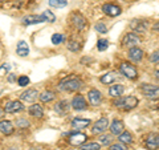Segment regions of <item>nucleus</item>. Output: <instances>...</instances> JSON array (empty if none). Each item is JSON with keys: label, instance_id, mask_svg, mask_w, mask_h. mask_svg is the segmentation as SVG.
I'll return each mask as SVG.
<instances>
[{"label": "nucleus", "instance_id": "obj_1", "mask_svg": "<svg viewBox=\"0 0 159 150\" xmlns=\"http://www.w3.org/2000/svg\"><path fill=\"white\" fill-rule=\"evenodd\" d=\"M58 88L65 92H77L84 88V82L77 76H69L58 84Z\"/></svg>", "mask_w": 159, "mask_h": 150}, {"label": "nucleus", "instance_id": "obj_2", "mask_svg": "<svg viewBox=\"0 0 159 150\" xmlns=\"http://www.w3.org/2000/svg\"><path fill=\"white\" fill-rule=\"evenodd\" d=\"M114 105L117 108H122L126 109V110H130V109H134L138 105V98L134 96H126V97H121L114 101Z\"/></svg>", "mask_w": 159, "mask_h": 150}, {"label": "nucleus", "instance_id": "obj_3", "mask_svg": "<svg viewBox=\"0 0 159 150\" xmlns=\"http://www.w3.org/2000/svg\"><path fill=\"white\" fill-rule=\"evenodd\" d=\"M119 72H121L122 76H125L129 80H135L138 77L137 68L134 67L133 64L126 63V61H123V63L119 64Z\"/></svg>", "mask_w": 159, "mask_h": 150}, {"label": "nucleus", "instance_id": "obj_4", "mask_svg": "<svg viewBox=\"0 0 159 150\" xmlns=\"http://www.w3.org/2000/svg\"><path fill=\"white\" fill-rule=\"evenodd\" d=\"M141 91L146 96V98L151 100V101H157L159 100V87L151 84H143L141 87Z\"/></svg>", "mask_w": 159, "mask_h": 150}, {"label": "nucleus", "instance_id": "obj_5", "mask_svg": "<svg viewBox=\"0 0 159 150\" xmlns=\"http://www.w3.org/2000/svg\"><path fill=\"white\" fill-rule=\"evenodd\" d=\"M141 37L138 36L137 33H134V32H130V33H127L123 36L122 39V44L125 47H129V48H134V47H137L138 44H141Z\"/></svg>", "mask_w": 159, "mask_h": 150}, {"label": "nucleus", "instance_id": "obj_6", "mask_svg": "<svg viewBox=\"0 0 159 150\" xmlns=\"http://www.w3.org/2000/svg\"><path fill=\"white\" fill-rule=\"evenodd\" d=\"M109 128V120L106 117H102L99 118L97 122H94L93 128H92V133L93 134H101L106 130V129Z\"/></svg>", "mask_w": 159, "mask_h": 150}, {"label": "nucleus", "instance_id": "obj_7", "mask_svg": "<svg viewBox=\"0 0 159 150\" xmlns=\"http://www.w3.org/2000/svg\"><path fill=\"white\" fill-rule=\"evenodd\" d=\"M72 24L74 26V28H76L77 31H82V29L86 27V19L84 17L80 12H74L72 15Z\"/></svg>", "mask_w": 159, "mask_h": 150}, {"label": "nucleus", "instance_id": "obj_8", "mask_svg": "<svg viewBox=\"0 0 159 150\" xmlns=\"http://www.w3.org/2000/svg\"><path fill=\"white\" fill-rule=\"evenodd\" d=\"M147 27H148V24H147L146 20L134 19V20H131V23H130V28L133 29L134 32H137V33L146 32L147 31Z\"/></svg>", "mask_w": 159, "mask_h": 150}, {"label": "nucleus", "instance_id": "obj_9", "mask_svg": "<svg viewBox=\"0 0 159 150\" xmlns=\"http://www.w3.org/2000/svg\"><path fill=\"white\" fill-rule=\"evenodd\" d=\"M102 11L105 15H107V16H110V17H116V16H119L122 12V9L121 7H118L117 4H111V3H107L105 4V6L102 7Z\"/></svg>", "mask_w": 159, "mask_h": 150}, {"label": "nucleus", "instance_id": "obj_10", "mask_svg": "<svg viewBox=\"0 0 159 150\" xmlns=\"http://www.w3.org/2000/svg\"><path fill=\"white\" fill-rule=\"evenodd\" d=\"M70 104H72V108L76 109V110H85V109L88 108L86 100H85V97H84L82 94H77V96H74Z\"/></svg>", "mask_w": 159, "mask_h": 150}, {"label": "nucleus", "instance_id": "obj_11", "mask_svg": "<svg viewBox=\"0 0 159 150\" xmlns=\"http://www.w3.org/2000/svg\"><path fill=\"white\" fill-rule=\"evenodd\" d=\"M88 100L92 106H98V105L102 102V94L99 91H97V89H90L88 93Z\"/></svg>", "mask_w": 159, "mask_h": 150}, {"label": "nucleus", "instance_id": "obj_12", "mask_svg": "<svg viewBox=\"0 0 159 150\" xmlns=\"http://www.w3.org/2000/svg\"><path fill=\"white\" fill-rule=\"evenodd\" d=\"M145 146L147 150H158L159 149V134H150L145 139Z\"/></svg>", "mask_w": 159, "mask_h": 150}, {"label": "nucleus", "instance_id": "obj_13", "mask_svg": "<svg viewBox=\"0 0 159 150\" xmlns=\"http://www.w3.org/2000/svg\"><path fill=\"white\" fill-rule=\"evenodd\" d=\"M21 110H24V105L21 101H11L7 102L6 106H4V112L7 113H17Z\"/></svg>", "mask_w": 159, "mask_h": 150}, {"label": "nucleus", "instance_id": "obj_14", "mask_svg": "<svg viewBox=\"0 0 159 150\" xmlns=\"http://www.w3.org/2000/svg\"><path fill=\"white\" fill-rule=\"evenodd\" d=\"M69 143L73 145V146H81L82 143L86 142V136L84 133H73L69 137Z\"/></svg>", "mask_w": 159, "mask_h": 150}, {"label": "nucleus", "instance_id": "obj_15", "mask_svg": "<svg viewBox=\"0 0 159 150\" xmlns=\"http://www.w3.org/2000/svg\"><path fill=\"white\" fill-rule=\"evenodd\" d=\"M70 106H72V104H69V101L62 100V101H60L54 105V110L58 114H61V116H65V114H68L69 110H70Z\"/></svg>", "mask_w": 159, "mask_h": 150}, {"label": "nucleus", "instance_id": "obj_16", "mask_svg": "<svg viewBox=\"0 0 159 150\" xmlns=\"http://www.w3.org/2000/svg\"><path fill=\"white\" fill-rule=\"evenodd\" d=\"M23 24L24 26H32V24H39V23H44V19L41 15H28V16L23 17Z\"/></svg>", "mask_w": 159, "mask_h": 150}, {"label": "nucleus", "instance_id": "obj_17", "mask_svg": "<svg viewBox=\"0 0 159 150\" xmlns=\"http://www.w3.org/2000/svg\"><path fill=\"white\" fill-rule=\"evenodd\" d=\"M39 96H40V94L37 93L36 89H27L24 93H21L20 98H21L23 101H27V102H33Z\"/></svg>", "mask_w": 159, "mask_h": 150}, {"label": "nucleus", "instance_id": "obj_18", "mask_svg": "<svg viewBox=\"0 0 159 150\" xmlns=\"http://www.w3.org/2000/svg\"><path fill=\"white\" fill-rule=\"evenodd\" d=\"M90 125V120L88 118H81V117H76L72 121V128L73 129H85Z\"/></svg>", "mask_w": 159, "mask_h": 150}, {"label": "nucleus", "instance_id": "obj_19", "mask_svg": "<svg viewBox=\"0 0 159 150\" xmlns=\"http://www.w3.org/2000/svg\"><path fill=\"white\" fill-rule=\"evenodd\" d=\"M127 56H129V59H130L131 61L138 63V61H141L142 57H143V51L142 49H139V48H137V47H134V48H130Z\"/></svg>", "mask_w": 159, "mask_h": 150}, {"label": "nucleus", "instance_id": "obj_20", "mask_svg": "<svg viewBox=\"0 0 159 150\" xmlns=\"http://www.w3.org/2000/svg\"><path fill=\"white\" fill-rule=\"evenodd\" d=\"M110 132L111 134H116V136H119L122 132H123V129H125V125H123V122L121 121V120H114V121L111 122L110 125Z\"/></svg>", "mask_w": 159, "mask_h": 150}, {"label": "nucleus", "instance_id": "obj_21", "mask_svg": "<svg viewBox=\"0 0 159 150\" xmlns=\"http://www.w3.org/2000/svg\"><path fill=\"white\" fill-rule=\"evenodd\" d=\"M28 112H29V114H31L32 117H34V118H41V117L44 116L43 106H41L40 104H33L32 106H29Z\"/></svg>", "mask_w": 159, "mask_h": 150}, {"label": "nucleus", "instance_id": "obj_22", "mask_svg": "<svg viewBox=\"0 0 159 150\" xmlns=\"http://www.w3.org/2000/svg\"><path fill=\"white\" fill-rule=\"evenodd\" d=\"M0 132H2L4 136H11L13 133V125L11 121H7V120H4V121H0Z\"/></svg>", "mask_w": 159, "mask_h": 150}, {"label": "nucleus", "instance_id": "obj_23", "mask_svg": "<svg viewBox=\"0 0 159 150\" xmlns=\"http://www.w3.org/2000/svg\"><path fill=\"white\" fill-rule=\"evenodd\" d=\"M16 53H17V56H20V57H27L29 54V48H28L25 41H23V40H21V41L17 43Z\"/></svg>", "mask_w": 159, "mask_h": 150}, {"label": "nucleus", "instance_id": "obj_24", "mask_svg": "<svg viewBox=\"0 0 159 150\" xmlns=\"http://www.w3.org/2000/svg\"><path fill=\"white\" fill-rule=\"evenodd\" d=\"M123 91H125V88H123V85L118 84V85H113V87L109 89V94H110L111 97H121Z\"/></svg>", "mask_w": 159, "mask_h": 150}, {"label": "nucleus", "instance_id": "obj_25", "mask_svg": "<svg viewBox=\"0 0 159 150\" xmlns=\"http://www.w3.org/2000/svg\"><path fill=\"white\" fill-rule=\"evenodd\" d=\"M117 78H118V74L116 72H109L101 77V82L102 84H111L113 81H116Z\"/></svg>", "mask_w": 159, "mask_h": 150}, {"label": "nucleus", "instance_id": "obj_26", "mask_svg": "<svg viewBox=\"0 0 159 150\" xmlns=\"http://www.w3.org/2000/svg\"><path fill=\"white\" fill-rule=\"evenodd\" d=\"M39 98H40V101L41 102H51L52 100L54 98V93L51 92V91H45V92H43L41 94H40Z\"/></svg>", "mask_w": 159, "mask_h": 150}, {"label": "nucleus", "instance_id": "obj_27", "mask_svg": "<svg viewBox=\"0 0 159 150\" xmlns=\"http://www.w3.org/2000/svg\"><path fill=\"white\" fill-rule=\"evenodd\" d=\"M118 139H119V142L129 145V143H131V142H133V136H131V134L129 133V132H122L121 134H119Z\"/></svg>", "mask_w": 159, "mask_h": 150}, {"label": "nucleus", "instance_id": "obj_28", "mask_svg": "<svg viewBox=\"0 0 159 150\" xmlns=\"http://www.w3.org/2000/svg\"><path fill=\"white\" fill-rule=\"evenodd\" d=\"M81 48H82V44L77 41V40H70V41L68 43V49L70 52H78Z\"/></svg>", "mask_w": 159, "mask_h": 150}, {"label": "nucleus", "instance_id": "obj_29", "mask_svg": "<svg viewBox=\"0 0 159 150\" xmlns=\"http://www.w3.org/2000/svg\"><path fill=\"white\" fill-rule=\"evenodd\" d=\"M49 6L53 8H64L68 6L66 0H49Z\"/></svg>", "mask_w": 159, "mask_h": 150}, {"label": "nucleus", "instance_id": "obj_30", "mask_svg": "<svg viewBox=\"0 0 159 150\" xmlns=\"http://www.w3.org/2000/svg\"><path fill=\"white\" fill-rule=\"evenodd\" d=\"M80 148L82 150H99L101 149V145L96 142H88V143H82Z\"/></svg>", "mask_w": 159, "mask_h": 150}, {"label": "nucleus", "instance_id": "obj_31", "mask_svg": "<svg viewBox=\"0 0 159 150\" xmlns=\"http://www.w3.org/2000/svg\"><path fill=\"white\" fill-rule=\"evenodd\" d=\"M44 21H48V23H54L56 21V16H54V13L52 11H44V13L41 15Z\"/></svg>", "mask_w": 159, "mask_h": 150}, {"label": "nucleus", "instance_id": "obj_32", "mask_svg": "<svg viewBox=\"0 0 159 150\" xmlns=\"http://www.w3.org/2000/svg\"><path fill=\"white\" fill-rule=\"evenodd\" d=\"M62 41H64V35H61V33H54L52 36V43L54 45H58V44H61Z\"/></svg>", "mask_w": 159, "mask_h": 150}, {"label": "nucleus", "instance_id": "obj_33", "mask_svg": "<svg viewBox=\"0 0 159 150\" xmlns=\"http://www.w3.org/2000/svg\"><path fill=\"white\" fill-rule=\"evenodd\" d=\"M109 47V41L105 39H102V40H98V43H97V48H98V51H106Z\"/></svg>", "mask_w": 159, "mask_h": 150}, {"label": "nucleus", "instance_id": "obj_34", "mask_svg": "<svg viewBox=\"0 0 159 150\" xmlns=\"http://www.w3.org/2000/svg\"><path fill=\"white\" fill-rule=\"evenodd\" d=\"M111 134L110 136H101L99 137V143L103 145V146H106V145H110L111 143Z\"/></svg>", "mask_w": 159, "mask_h": 150}, {"label": "nucleus", "instance_id": "obj_35", "mask_svg": "<svg viewBox=\"0 0 159 150\" xmlns=\"http://www.w3.org/2000/svg\"><path fill=\"white\" fill-rule=\"evenodd\" d=\"M96 31L99 33H107V27L103 23H97L96 24Z\"/></svg>", "mask_w": 159, "mask_h": 150}, {"label": "nucleus", "instance_id": "obj_36", "mask_svg": "<svg viewBox=\"0 0 159 150\" xmlns=\"http://www.w3.org/2000/svg\"><path fill=\"white\" fill-rule=\"evenodd\" d=\"M148 60H150L152 64H159V51L152 52V53L150 54V57H148Z\"/></svg>", "mask_w": 159, "mask_h": 150}, {"label": "nucleus", "instance_id": "obj_37", "mask_svg": "<svg viewBox=\"0 0 159 150\" xmlns=\"http://www.w3.org/2000/svg\"><path fill=\"white\" fill-rule=\"evenodd\" d=\"M17 84H19V87H27V85L29 84V78H28L27 76H21V77H19Z\"/></svg>", "mask_w": 159, "mask_h": 150}, {"label": "nucleus", "instance_id": "obj_38", "mask_svg": "<svg viewBox=\"0 0 159 150\" xmlns=\"http://www.w3.org/2000/svg\"><path fill=\"white\" fill-rule=\"evenodd\" d=\"M110 150H127L126 146L123 145L122 142H119V143H114L110 146Z\"/></svg>", "mask_w": 159, "mask_h": 150}, {"label": "nucleus", "instance_id": "obj_39", "mask_svg": "<svg viewBox=\"0 0 159 150\" xmlns=\"http://www.w3.org/2000/svg\"><path fill=\"white\" fill-rule=\"evenodd\" d=\"M16 125L19 128H28L29 126V122L27 121V120H23V118H20L16 121Z\"/></svg>", "mask_w": 159, "mask_h": 150}, {"label": "nucleus", "instance_id": "obj_40", "mask_svg": "<svg viewBox=\"0 0 159 150\" xmlns=\"http://www.w3.org/2000/svg\"><path fill=\"white\" fill-rule=\"evenodd\" d=\"M152 31H155V32L159 33V21H157V23L152 26Z\"/></svg>", "mask_w": 159, "mask_h": 150}, {"label": "nucleus", "instance_id": "obj_41", "mask_svg": "<svg viewBox=\"0 0 159 150\" xmlns=\"http://www.w3.org/2000/svg\"><path fill=\"white\" fill-rule=\"evenodd\" d=\"M9 68H11V67H9L8 64H4V65L0 67V71H9Z\"/></svg>", "mask_w": 159, "mask_h": 150}, {"label": "nucleus", "instance_id": "obj_42", "mask_svg": "<svg viewBox=\"0 0 159 150\" xmlns=\"http://www.w3.org/2000/svg\"><path fill=\"white\" fill-rule=\"evenodd\" d=\"M15 80H16V76H15V74H9L8 76V81L9 82H15Z\"/></svg>", "mask_w": 159, "mask_h": 150}, {"label": "nucleus", "instance_id": "obj_43", "mask_svg": "<svg viewBox=\"0 0 159 150\" xmlns=\"http://www.w3.org/2000/svg\"><path fill=\"white\" fill-rule=\"evenodd\" d=\"M154 74H155V77L159 80V69H157V71L155 72H154Z\"/></svg>", "mask_w": 159, "mask_h": 150}, {"label": "nucleus", "instance_id": "obj_44", "mask_svg": "<svg viewBox=\"0 0 159 150\" xmlns=\"http://www.w3.org/2000/svg\"><path fill=\"white\" fill-rule=\"evenodd\" d=\"M0 2H6V0H0Z\"/></svg>", "mask_w": 159, "mask_h": 150}]
</instances>
